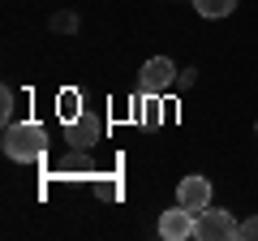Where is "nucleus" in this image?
Instances as JSON below:
<instances>
[{"instance_id": "f257e3e1", "label": "nucleus", "mask_w": 258, "mask_h": 241, "mask_svg": "<svg viewBox=\"0 0 258 241\" xmlns=\"http://www.w3.org/2000/svg\"><path fill=\"white\" fill-rule=\"evenodd\" d=\"M47 151V130L39 120H18V125H5V155L18 159V164H30Z\"/></svg>"}, {"instance_id": "f03ea898", "label": "nucleus", "mask_w": 258, "mask_h": 241, "mask_svg": "<svg viewBox=\"0 0 258 241\" xmlns=\"http://www.w3.org/2000/svg\"><path fill=\"white\" fill-rule=\"evenodd\" d=\"M194 237L198 241H232L237 237V220L224 207H203L198 211V224H194Z\"/></svg>"}, {"instance_id": "7ed1b4c3", "label": "nucleus", "mask_w": 258, "mask_h": 241, "mask_svg": "<svg viewBox=\"0 0 258 241\" xmlns=\"http://www.w3.org/2000/svg\"><path fill=\"white\" fill-rule=\"evenodd\" d=\"M168 86H176V65L168 56H151L147 65H142V74H138V91L142 95H164Z\"/></svg>"}, {"instance_id": "20e7f679", "label": "nucleus", "mask_w": 258, "mask_h": 241, "mask_svg": "<svg viewBox=\"0 0 258 241\" xmlns=\"http://www.w3.org/2000/svg\"><path fill=\"white\" fill-rule=\"evenodd\" d=\"M194 224H198V211H189V207L176 203L172 211L159 215V237H164V241H189L194 237Z\"/></svg>"}, {"instance_id": "39448f33", "label": "nucleus", "mask_w": 258, "mask_h": 241, "mask_svg": "<svg viewBox=\"0 0 258 241\" xmlns=\"http://www.w3.org/2000/svg\"><path fill=\"white\" fill-rule=\"evenodd\" d=\"M176 203L189 207V211H203V207H211V181L207 176H181V186H176Z\"/></svg>"}, {"instance_id": "423d86ee", "label": "nucleus", "mask_w": 258, "mask_h": 241, "mask_svg": "<svg viewBox=\"0 0 258 241\" xmlns=\"http://www.w3.org/2000/svg\"><path fill=\"white\" fill-rule=\"evenodd\" d=\"M99 134H103V125L95 120V112H82L78 120H69V142H74V147H95Z\"/></svg>"}, {"instance_id": "0eeeda50", "label": "nucleus", "mask_w": 258, "mask_h": 241, "mask_svg": "<svg viewBox=\"0 0 258 241\" xmlns=\"http://www.w3.org/2000/svg\"><path fill=\"white\" fill-rule=\"evenodd\" d=\"M194 9H198V18H228L237 0H194Z\"/></svg>"}, {"instance_id": "6e6552de", "label": "nucleus", "mask_w": 258, "mask_h": 241, "mask_svg": "<svg viewBox=\"0 0 258 241\" xmlns=\"http://www.w3.org/2000/svg\"><path fill=\"white\" fill-rule=\"evenodd\" d=\"M56 112H60L64 120H78L82 112H78V91H60V99H56Z\"/></svg>"}, {"instance_id": "1a4fd4ad", "label": "nucleus", "mask_w": 258, "mask_h": 241, "mask_svg": "<svg viewBox=\"0 0 258 241\" xmlns=\"http://www.w3.org/2000/svg\"><path fill=\"white\" fill-rule=\"evenodd\" d=\"M237 237L241 241H258V215H249V220L237 224Z\"/></svg>"}, {"instance_id": "9d476101", "label": "nucleus", "mask_w": 258, "mask_h": 241, "mask_svg": "<svg viewBox=\"0 0 258 241\" xmlns=\"http://www.w3.org/2000/svg\"><path fill=\"white\" fill-rule=\"evenodd\" d=\"M0 116H5V120H13V91H9V86L0 91Z\"/></svg>"}, {"instance_id": "9b49d317", "label": "nucleus", "mask_w": 258, "mask_h": 241, "mask_svg": "<svg viewBox=\"0 0 258 241\" xmlns=\"http://www.w3.org/2000/svg\"><path fill=\"white\" fill-rule=\"evenodd\" d=\"M254 130H258V125H254Z\"/></svg>"}]
</instances>
